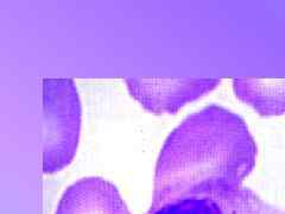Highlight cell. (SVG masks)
<instances>
[{"mask_svg":"<svg viewBox=\"0 0 285 214\" xmlns=\"http://www.w3.org/2000/svg\"><path fill=\"white\" fill-rule=\"evenodd\" d=\"M257 155L245 120L209 105L188 115L166 138L156 164L151 207L238 189Z\"/></svg>","mask_w":285,"mask_h":214,"instance_id":"cell-1","label":"cell"},{"mask_svg":"<svg viewBox=\"0 0 285 214\" xmlns=\"http://www.w3.org/2000/svg\"><path fill=\"white\" fill-rule=\"evenodd\" d=\"M81 101L71 79H43V172L71 163L81 130Z\"/></svg>","mask_w":285,"mask_h":214,"instance_id":"cell-2","label":"cell"},{"mask_svg":"<svg viewBox=\"0 0 285 214\" xmlns=\"http://www.w3.org/2000/svg\"><path fill=\"white\" fill-rule=\"evenodd\" d=\"M132 98L154 114L176 113L216 88L218 79H125Z\"/></svg>","mask_w":285,"mask_h":214,"instance_id":"cell-3","label":"cell"},{"mask_svg":"<svg viewBox=\"0 0 285 214\" xmlns=\"http://www.w3.org/2000/svg\"><path fill=\"white\" fill-rule=\"evenodd\" d=\"M145 214H285V209L264 201L252 189L240 187L209 196L150 206Z\"/></svg>","mask_w":285,"mask_h":214,"instance_id":"cell-4","label":"cell"},{"mask_svg":"<svg viewBox=\"0 0 285 214\" xmlns=\"http://www.w3.org/2000/svg\"><path fill=\"white\" fill-rule=\"evenodd\" d=\"M56 214H131L118 188L101 177H84L69 186Z\"/></svg>","mask_w":285,"mask_h":214,"instance_id":"cell-5","label":"cell"},{"mask_svg":"<svg viewBox=\"0 0 285 214\" xmlns=\"http://www.w3.org/2000/svg\"><path fill=\"white\" fill-rule=\"evenodd\" d=\"M233 89L238 99L261 117L285 113V79H234Z\"/></svg>","mask_w":285,"mask_h":214,"instance_id":"cell-6","label":"cell"}]
</instances>
